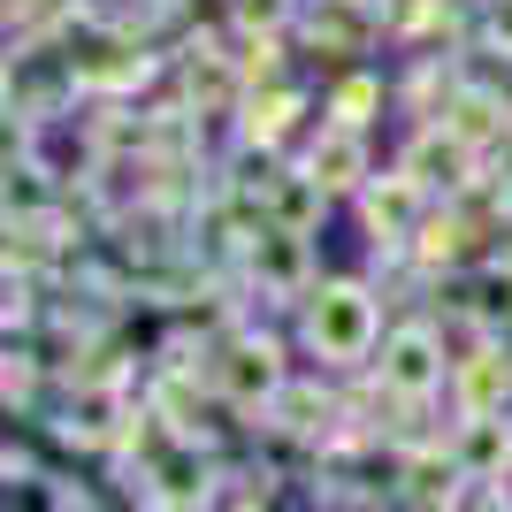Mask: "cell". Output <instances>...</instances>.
<instances>
[{"label": "cell", "mask_w": 512, "mask_h": 512, "mask_svg": "<svg viewBox=\"0 0 512 512\" xmlns=\"http://www.w3.org/2000/svg\"><path fill=\"white\" fill-rule=\"evenodd\" d=\"M474 337H512V260H482L474 268Z\"/></svg>", "instance_id": "obj_19"}, {"label": "cell", "mask_w": 512, "mask_h": 512, "mask_svg": "<svg viewBox=\"0 0 512 512\" xmlns=\"http://www.w3.org/2000/svg\"><path fill=\"white\" fill-rule=\"evenodd\" d=\"M497 260H512V230H505V245H497Z\"/></svg>", "instance_id": "obj_23"}, {"label": "cell", "mask_w": 512, "mask_h": 512, "mask_svg": "<svg viewBox=\"0 0 512 512\" xmlns=\"http://www.w3.org/2000/svg\"><path fill=\"white\" fill-rule=\"evenodd\" d=\"M398 107V85H383L375 69H337V85L321 92V123L337 130H375V115Z\"/></svg>", "instance_id": "obj_14"}, {"label": "cell", "mask_w": 512, "mask_h": 512, "mask_svg": "<svg viewBox=\"0 0 512 512\" xmlns=\"http://www.w3.org/2000/svg\"><path fill=\"white\" fill-rule=\"evenodd\" d=\"M451 459L467 482H512V413L497 421H451Z\"/></svg>", "instance_id": "obj_13"}, {"label": "cell", "mask_w": 512, "mask_h": 512, "mask_svg": "<svg viewBox=\"0 0 512 512\" xmlns=\"http://www.w3.org/2000/svg\"><path fill=\"white\" fill-rule=\"evenodd\" d=\"M46 352L31 337H8V360H0V398H8V413H39V398H46Z\"/></svg>", "instance_id": "obj_17"}, {"label": "cell", "mask_w": 512, "mask_h": 512, "mask_svg": "<svg viewBox=\"0 0 512 512\" xmlns=\"http://www.w3.org/2000/svg\"><path fill=\"white\" fill-rule=\"evenodd\" d=\"M444 398H451V421H497V413H512V344L505 337H467Z\"/></svg>", "instance_id": "obj_9"}, {"label": "cell", "mask_w": 512, "mask_h": 512, "mask_svg": "<svg viewBox=\"0 0 512 512\" xmlns=\"http://www.w3.org/2000/svg\"><path fill=\"white\" fill-rule=\"evenodd\" d=\"M329 207H337V199L321 192L299 161H291V169H283V184L268 192V222H276V230H299V237H314L321 222H329Z\"/></svg>", "instance_id": "obj_16"}, {"label": "cell", "mask_w": 512, "mask_h": 512, "mask_svg": "<svg viewBox=\"0 0 512 512\" xmlns=\"http://www.w3.org/2000/svg\"><path fill=\"white\" fill-rule=\"evenodd\" d=\"M207 383H214V398H222L237 421H268V406L291 390V344H283V329H268V321L230 329V337L214 344Z\"/></svg>", "instance_id": "obj_2"}, {"label": "cell", "mask_w": 512, "mask_h": 512, "mask_svg": "<svg viewBox=\"0 0 512 512\" xmlns=\"http://www.w3.org/2000/svg\"><path fill=\"white\" fill-rule=\"evenodd\" d=\"M428 207H436V199H428L406 169H383V176H375V184H367L360 199H352V214H360V237H367V253H406V245H413V230L428 222Z\"/></svg>", "instance_id": "obj_8"}, {"label": "cell", "mask_w": 512, "mask_h": 512, "mask_svg": "<svg viewBox=\"0 0 512 512\" xmlns=\"http://www.w3.org/2000/svg\"><path fill=\"white\" fill-rule=\"evenodd\" d=\"M306 115H314V92H306L299 77H283V85L245 92V107H237L230 138H237V146H260V153H283V146L306 130Z\"/></svg>", "instance_id": "obj_11"}, {"label": "cell", "mask_w": 512, "mask_h": 512, "mask_svg": "<svg viewBox=\"0 0 512 512\" xmlns=\"http://www.w3.org/2000/svg\"><path fill=\"white\" fill-rule=\"evenodd\" d=\"M474 245H482V237H474V222H467L459 207H428V222L413 230V245H406V253H413V268H421V276L436 283V276H459Z\"/></svg>", "instance_id": "obj_12"}, {"label": "cell", "mask_w": 512, "mask_h": 512, "mask_svg": "<svg viewBox=\"0 0 512 512\" xmlns=\"http://www.w3.org/2000/svg\"><path fill=\"white\" fill-rule=\"evenodd\" d=\"M299 169L314 176L329 199H360L367 184H375V146H367V130H337V123H314L299 146Z\"/></svg>", "instance_id": "obj_10"}, {"label": "cell", "mask_w": 512, "mask_h": 512, "mask_svg": "<svg viewBox=\"0 0 512 512\" xmlns=\"http://www.w3.org/2000/svg\"><path fill=\"white\" fill-rule=\"evenodd\" d=\"M474 39H490V46L512 54V0H482V31H474Z\"/></svg>", "instance_id": "obj_21"}, {"label": "cell", "mask_w": 512, "mask_h": 512, "mask_svg": "<svg viewBox=\"0 0 512 512\" xmlns=\"http://www.w3.org/2000/svg\"><path fill=\"white\" fill-rule=\"evenodd\" d=\"M153 8H176V16H184V8H192V0H153Z\"/></svg>", "instance_id": "obj_22"}, {"label": "cell", "mask_w": 512, "mask_h": 512, "mask_svg": "<svg viewBox=\"0 0 512 512\" xmlns=\"http://www.w3.org/2000/svg\"><path fill=\"white\" fill-rule=\"evenodd\" d=\"M291 39H299L306 54H321V62H337V69H360V54L390 46L383 0H306Z\"/></svg>", "instance_id": "obj_6"}, {"label": "cell", "mask_w": 512, "mask_h": 512, "mask_svg": "<svg viewBox=\"0 0 512 512\" xmlns=\"http://www.w3.org/2000/svg\"><path fill=\"white\" fill-rule=\"evenodd\" d=\"M8 512H69V482H54V474L8 482Z\"/></svg>", "instance_id": "obj_20"}, {"label": "cell", "mask_w": 512, "mask_h": 512, "mask_svg": "<svg viewBox=\"0 0 512 512\" xmlns=\"http://www.w3.org/2000/svg\"><path fill=\"white\" fill-rule=\"evenodd\" d=\"M383 314L390 306L375 299L367 276H321L314 299L299 306V344L329 367V375H367L375 352H383V337H390Z\"/></svg>", "instance_id": "obj_1"}, {"label": "cell", "mask_w": 512, "mask_h": 512, "mask_svg": "<svg viewBox=\"0 0 512 512\" xmlns=\"http://www.w3.org/2000/svg\"><path fill=\"white\" fill-rule=\"evenodd\" d=\"M237 283H245V306H291L299 314L306 299H314V283H321V260H314V237L299 230H253V245H245V260H237Z\"/></svg>", "instance_id": "obj_4"}, {"label": "cell", "mask_w": 512, "mask_h": 512, "mask_svg": "<svg viewBox=\"0 0 512 512\" xmlns=\"http://www.w3.org/2000/svg\"><path fill=\"white\" fill-rule=\"evenodd\" d=\"M130 421H138V390L62 383L46 436H54V444H69V451H92V459H115V451H123V436H130Z\"/></svg>", "instance_id": "obj_5"}, {"label": "cell", "mask_w": 512, "mask_h": 512, "mask_svg": "<svg viewBox=\"0 0 512 512\" xmlns=\"http://www.w3.org/2000/svg\"><path fill=\"white\" fill-rule=\"evenodd\" d=\"M398 169H406L436 207H451V199H467L474 184H482V153H474L467 138H451L444 123H421L406 138V153H398Z\"/></svg>", "instance_id": "obj_7"}, {"label": "cell", "mask_w": 512, "mask_h": 512, "mask_svg": "<svg viewBox=\"0 0 512 512\" xmlns=\"http://www.w3.org/2000/svg\"><path fill=\"white\" fill-rule=\"evenodd\" d=\"M451 100H459V69H451V54H421V62H406V77H398V107L413 115V130L444 123Z\"/></svg>", "instance_id": "obj_15"}, {"label": "cell", "mask_w": 512, "mask_h": 512, "mask_svg": "<svg viewBox=\"0 0 512 512\" xmlns=\"http://www.w3.org/2000/svg\"><path fill=\"white\" fill-rule=\"evenodd\" d=\"M505 123H512V107H505V100H490V92H467V85H459V100L444 107V130H451V138H467L474 153H490Z\"/></svg>", "instance_id": "obj_18"}, {"label": "cell", "mask_w": 512, "mask_h": 512, "mask_svg": "<svg viewBox=\"0 0 512 512\" xmlns=\"http://www.w3.org/2000/svg\"><path fill=\"white\" fill-rule=\"evenodd\" d=\"M451 367H459V352L444 344V321L406 314V321H390V337H383V352H375L367 375H375L390 398H406V406H436L451 390Z\"/></svg>", "instance_id": "obj_3"}]
</instances>
